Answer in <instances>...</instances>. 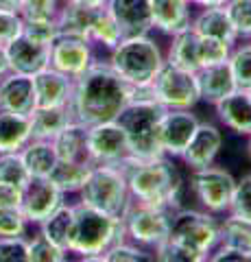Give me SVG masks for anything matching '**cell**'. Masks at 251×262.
Returning a JSON list of instances; mask_svg holds the SVG:
<instances>
[{
    "label": "cell",
    "instance_id": "obj_1",
    "mask_svg": "<svg viewBox=\"0 0 251 262\" xmlns=\"http://www.w3.org/2000/svg\"><path fill=\"white\" fill-rule=\"evenodd\" d=\"M129 101L131 85L116 75L107 59H96L83 75L75 79L68 110L72 120L92 127L99 122L116 120Z\"/></svg>",
    "mask_w": 251,
    "mask_h": 262
},
{
    "label": "cell",
    "instance_id": "obj_2",
    "mask_svg": "<svg viewBox=\"0 0 251 262\" xmlns=\"http://www.w3.org/2000/svg\"><path fill=\"white\" fill-rule=\"evenodd\" d=\"M120 168L125 173L129 194L133 201L168 210L184 206L188 188L173 158L159 155L151 160H138L129 155L125 162H120Z\"/></svg>",
    "mask_w": 251,
    "mask_h": 262
},
{
    "label": "cell",
    "instance_id": "obj_3",
    "mask_svg": "<svg viewBox=\"0 0 251 262\" xmlns=\"http://www.w3.org/2000/svg\"><path fill=\"white\" fill-rule=\"evenodd\" d=\"M125 238V225L120 216L105 214L101 210L75 201V225L68 253L83 262H101L105 251Z\"/></svg>",
    "mask_w": 251,
    "mask_h": 262
},
{
    "label": "cell",
    "instance_id": "obj_4",
    "mask_svg": "<svg viewBox=\"0 0 251 262\" xmlns=\"http://www.w3.org/2000/svg\"><path fill=\"white\" fill-rule=\"evenodd\" d=\"M164 61V51L151 37V33L149 35L123 37L120 44L107 53V63L129 85L151 83Z\"/></svg>",
    "mask_w": 251,
    "mask_h": 262
},
{
    "label": "cell",
    "instance_id": "obj_5",
    "mask_svg": "<svg viewBox=\"0 0 251 262\" xmlns=\"http://www.w3.org/2000/svg\"><path fill=\"white\" fill-rule=\"evenodd\" d=\"M164 107L157 101H129L116 118L123 127L129 144V155L138 160H151L164 155L159 142V127Z\"/></svg>",
    "mask_w": 251,
    "mask_h": 262
},
{
    "label": "cell",
    "instance_id": "obj_6",
    "mask_svg": "<svg viewBox=\"0 0 251 262\" xmlns=\"http://www.w3.org/2000/svg\"><path fill=\"white\" fill-rule=\"evenodd\" d=\"M77 201L111 216H125L131 206V194L120 164H92L85 184L77 192Z\"/></svg>",
    "mask_w": 251,
    "mask_h": 262
},
{
    "label": "cell",
    "instance_id": "obj_7",
    "mask_svg": "<svg viewBox=\"0 0 251 262\" xmlns=\"http://www.w3.org/2000/svg\"><path fill=\"white\" fill-rule=\"evenodd\" d=\"M168 238L188 245V247L203 253L210 260V253L221 243V216H216L199 206L197 208L181 206L173 210Z\"/></svg>",
    "mask_w": 251,
    "mask_h": 262
},
{
    "label": "cell",
    "instance_id": "obj_8",
    "mask_svg": "<svg viewBox=\"0 0 251 262\" xmlns=\"http://www.w3.org/2000/svg\"><path fill=\"white\" fill-rule=\"evenodd\" d=\"M234 186H236V177L216 162L203 168L188 170L186 177V188L197 201V206L216 216H225L230 212Z\"/></svg>",
    "mask_w": 251,
    "mask_h": 262
},
{
    "label": "cell",
    "instance_id": "obj_9",
    "mask_svg": "<svg viewBox=\"0 0 251 262\" xmlns=\"http://www.w3.org/2000/svg\"><path fill=\"white\" fill-rule=\"evenodd\" d=\"M171 219H173V210H168V208L131 201V206H129V210L123 216L125 236H127V241L135 243L138 247L153 253L168 238Z\"/></svg>",
    "mask_w": 251,
    "mask_h": 262
},
{
    "label": "cell",
    "instance_id": "obj_10",
    "mask_svg": "<svg viewBox=\"0 0 251 262\" xmlns=\"http://www.w3.org/2000/svg\"><path fill=\"white\" fill-rule=\"evenodd\" d=\"M153 98L164 110H194L201 103L197 72L164 61L151 81Z\"/></svg>",
    "mask_w": 251,
    "mask_h": 262
},
{
    "label": "cell",
    "instance_id": "obj_11",
    "mask_svg": "<svg viewBox=\"0 0 251 262\" xmlns=\"http://www.w3.org/2000/svg\"><path fill=\"white\" fill-rule=\"evenodd\" d=\"M96 59L99 57H96L94 44L81 35L57 33V37L51 42V63L48 66L72 79L83 75Z\"/></svg>",
    "mask_w": 251,
    "mask_h": 262
},
{
    "label": "cell",
    "instance_id": "obj_12",
    "mask_svg": "<svg viewBox=\"0 0 251 262\" xmlns=\"http://www.w3.org/2000/svg\"><path fill=\"white\" fill-rule=\"evenodd\" d=\"M129 158V144L118 120L87 127V160L90 164H120Z\"/></svg>",
    "mask_w": 251,
    "mask_h": 262
},
{
    "label": "cell",
    "instance_id": "obj_13",
    "mask_svg": "<svg viewBox=\"0 0 251 262\" xmlns=\"http://www.w3.org/2000/svg\"><path fill=\"white\" fill-rule=\"evenodd\" d=\"M66 203L63 194L48 177H31L29 186L22 190V203L20 208L27 216L29 225H39L44 219H48L57 208Z\"/></svg>",
    "mask_w": 251,
    "mask_h": 262
},
{
    "label": "cell",
    "instance_id": "obj_14",
    "mask_svg": "<svg viewBox=\"0 0 251 262\" xmlns=\"http://www.w3.org/2000/svg\"><path fill=\"white\" fill-rule=\"evenodd\" d=\"M201 118L192 110H166L159 127V142L164 155L179 160L186 146L192 140Z\"/></svg>",
    "mask_w": 251,
    "mask_h": 262
},
{
    "label": "cell",
    "instance_id": "obj_15",
    "mask_svg": "<svg viewBox=\"0 0 251 262\" xmlns=\"http://www.w3.org/2000/svg\"><path fill=\"white\" fill-rule=\"evenodd\" d=\"M225 144V136H223V129L216 125V122H210V120H201L197 131H194L192 140L186 146V151L181 153L179 162L184 164L188 170L194 168H203L214 164L218 153H221Z\"/></svg>",
    "mask_w": 251,
    "mask_h": 262
},
{
    "label": "cell",
    "instance_id": "obj_16",
    "mask_svg": "<svg viewBox=\"0 0 251 262\" xmlns=\"http://www.w3.org/2000/svg\"><path fill=\"white\" fill-rule=\"evenodd\" d=\"M105 9L116 20L123 37L149 35L153 31L151 0H107Z\"/></svg>",
    "mask_w": 251,
    "mask_h": 262
},
{
    "label": "cell",
    "instance_id": "obj_17",
    "mask_svg": "<svg viewBox=\"0 0 251 262\" xmlns=\"http://www.w3.org/2000/svg\"><path fill=\"white\" fill-rule=\"evenodd\" d=\"M7 57H9L11 72L33 77L39 70L48 68L51 63V44H42L20 33L13 42L7 46Z\"/></svg>",
    "mask_w": 251,
    "mask_h": 262
},
{
    "label": "cell",
    "instance_id": "obj_18",
    "mask_svg": "<svg viewBox=\"0 0 251 262\" xmlns=\"http://www.w3.org/2000/svg\"><path fill=\"white\" fill-rule=\"evenodd\" d=\"M35 88L33 77L9 72L0 79V112L31 116L35 112Z\"/></svg>",
    "mask_w": 251,
    "mask_h": 262
},
{
    "label": "cell",
    "instance_id": "obj_19",
    "mask_svg": "<svg viewBox=\"0 0 251 262\" xmlns=\"http://www.w3.org/2000/svg\"><path fill=\"white\" fill-rule=\"evenodd\" d=\"M214 114L218 122L230 129L232 134L247 138L251 134V92L249 90L236 88L227 96H223L221 101H216Z\"/></svg>",
    "mask_w": 251,
    "mask_h": 262
},
{
    "label": "cell",
    "instance_id": "obj_20",
    "mask_svg": "<svg viewBox=\"0 0 251 262\" xmlns=\"http://www.w3.org/2000/svg\"><path fill=\"white\" fill-rule=\"evenodd\" d=\"M194 7L190 0H151L153 31L173 37L181 31H188L192 24Z\"/></svg>",
    "mask_w": 251,
    "mask_h": 262
},
{
    "label": "cell",
    "instance_id": "obj_21",
    "mask_svg": "<svg viewBox=\"0 0 251 262\" xmlns=\"http://www.w3.org/2000/svg\"><path fill=\"white\" fill-rule=\"evenodd\" d=\"M75 79L55 68H44L33 75L35 103L37 107H68Z\"/></svg>",
    "mask_w": 251,
    "mask_h": 262
},
{
    "label": "cell",
    "instance_id": "obj_22",
    "mask_svg": "<svg viewBox=\"0 0 251 262\" xmlns=\"http://www.w3.org/2000/svg\"><path fill=\"white\" fill-rule=\"evenodd\" d=\"M192 13V24L190 29L197 33L199 37H214V39H223L227 44H236V31L232 27V20L225 7H194Z\"/></svg>",
    "mask_w": 251,
    "mask_h": 262
},
{
    "label": "cell",
    "instance_id": "obj_23",
    "mask_svg": "<svg viewBox=\"0 0 251 262\" xmlns=\"http://www.w3.org/2000/svg\"><path fill=\"white\" fill-rule=\"evenodd\" d=\"M197 81H199L201 103H210V105H214L216 101H221L223 96H227L238 88L227 61L201 68L197 72Z\"/></svg>",
    "mask_w": 251,
    "mask_h": 262
},
{
    "label": "cell",
    "instance_id": "obj_24",
    "mask_svg": "<svg viewBox=\"0 0 251 262\" xmlns=\"http://www.w3.org/2000/svg\"><path fill=\"white\" fill-rule=\"evenodd\" d=\"M51 142L57 153V160L61 162H90L87 160V127L77 120H70Z\"/></svg>",
    "mask_w": 251,
    "mask_h": 262
},
{
    "label": "cell",
    "instance_id": "obj_25",
    "mask_svg": "<svg viewBox=\"0 0 251 262\" xmlns=\"http://www.w3.org/2000/svg\"><path fill=\"white\" fill-rule=\"evenodd\" d=\"M164 59L173 66H179V68L199 72L201 70V61H199V35L192 29L181 31L177 35L171 37V44H168Z\"/></svg>",
    "mask_w": 251,
    "mask_h": 262
},
{
    "label": "cell",
    "instance_id": "obj_26",
    "mask_svg": "<svg viewBox=\"0 0 251 262\" xmlns=\"http://www.w3.org/2000/svg\"><path fill=\"white\" fill-rule=\"evenodd\" d=\"M20 155L31 177H48L59 162L51 140H35V138H31L20 149Z\"/></svg>",
    "mask_w": 251,
    "mask_h": 262
},
{
    "label": "cell",
    "instance_id": "obj_27",
    "mask_svg": "<svg viewBox=\"0 0 251 262\" xmlns=\"http://www.w3.org/2000/svg\"><path fill=\"white\" fill-rule=\"evenodd\" d=\"M31 140V118L0 112V153H18Z\"/></svg>",
    "mask_w": 251,
    "mask_h": 262
},
{
    "label": "cell",
    "instance_id": "obj_28",
    "mask_svg": "<svg viewBox=\"0 0 251 262\" xmlns=\"http://www.w3.org/2000/svg\"><path fill=\"white\" fill-rule=\"evenodd\" d=\"M72 225H75V201H66L61 208H57L48 219H44L37 225V232H42L51 243L68 251Z\"/></svg>",
    "mask_w": 251,
    "mask_h": 262
},
{
    "label": "cell",
    "instance_id": "obj_29",
    "mask_svg": "<svg viewBox=\"0 0 251 262\" xmlns=\"http://www.w3.org/2000/svg\"><path fill=\"white\" fill-rule=\"evenodd\" d=\"M29 118L31 138H35V140H53L72 120L68 107H35V112Z\"/></svg>",
    "mask_w": 251,
    "mask_h": 262
},
{
    "label": "cell",
    "instance_id": "obj_30",
    "mask_svg": "<svg viewBox=\"0 0 251 262\" xmlns=\"http://www.w3.org/2000/svg\"><path fill=\"white\" fill-rule=\"evenodd\" d=\"M92 164L90 162H57V166L53 168V173L48 175V179L59 188L63 194H77L81 190V186L85 184V177L90 173Z\"/></svg>",
    "mask_w": 251,
    "mask_h": 262
},
{
    "label": "cell",
    "instance_id": "obj_31",
    "mask_svg": "<svg viewBox=\"0 0 251 262\" xmlns=\"http://www.w3.org/2000/svg\"><path fill=\"white\" fill-rule=\"evenodd\" d=\"M87 39L94 44V48H105V51H111L120 44L123 39V33H120L116 20L109 15V11L101 7V9L94 11V18L90 24V33H87Z\"/></svg>",
    "mask_w": 251,
    "mask_h": 262
},
{
    "label": "cell",
    "instance_id": "obj_32",
    "mask_svg": "<svg viewBox=\"0 0 251 262\" xmlns=\"http://www.w3.org/2000/svg\"><path fill=\"white\" fill-rule=\"evenodd\" d=\"M92 7H81V5H70L66 3L59 11L57 18V27L59 33H72V35H81L87 39V33H90V24L94 18Z\"/></svg>",
    "mask_w": 251,
    "mask_h": 262
},
{
    "label": "cell",
    "instance_id": "obj_33",
    "mask_svg": "<svg viewBox=\"0 0 251 262\" xmlns=\"http://www.w3.org/2000/svg\"><path fill=\"white\" fill-rule=\"evenodd\" d=\"M221 245L240 249L251 256V221L232 214L221 216Z\"/></svg>",
    "mask_w": 251,
    "mask_h": 262
},
{
    "label": "cell",
    "instance_id": "obj_34",
    "mask_svg": "<svg viewBox=\"0 0 251 262\" xmlns=\"http://www.w3.org/2000/svg\"><path fill=\"white\" fill-rule=\"evenodd\" d=\"M31 182V175L18 153H0V186H9L24 190Z\"/></svg>",
    "mask_w": 251,
    "mask_h": 262
},
{
    "label": "cell",
    "instance_id": "obj_35",
    "mask_svg": "<svg viewBox=\"0 0 251 262\" xmlns=\"http://www.w3.org/2000/svg\"><path fill=\"white\" fill-rule=\"evenodd\" d=\"M227 63L236 85L242 90H251V39H240L234 44Z\"/></svg>",
    "mask_w": 251,
    "mask_h": 262
},
{
    "label": "cell",
    "instance_id": "obj_36",
    "mask_svg": "<svg viewBox=\"0 0 251 262\" xmlns=\"http://www.w3.org/2000/svg\"><path fill=\"white\" fill-rule=\"evenodd\" d=\"M27 241H29V262H66L70 258L66 249L51 243L37 229L33 236H27Z\"/></svg>",
    "mask_w": 251,
    "mask_h": 262
},
{
    "label": "cell",
    "instance_id": "obj_37",
    "mask_svg": "<svg viewBox=\"0 0 251 262\" xmlns=\"http://www.w3.org/2000/svg\"><path fill=\"white\" fill-rule=\"evenodd\" d=\"M153 256H155V262H208L203 253L194 251L188 245L173 238H166L153 251Z\"/></svg>",
    "mask_w": 251,
    "mask_h": 262
},
{
    "label": "cell",
    "instance_id": "obj_38",
    "mask_svg": "<svg viewBox=\"0 0 251 262\" xmlns=\"http://www.w3.org/2000/svg\"><path fill=\"white\" fill-rule=\"evenodd\" d=\"M101 262H155V258L151 251L138 247L135 243L125 238L105 251Z\"/></svg>",
    "mask_w": 251,
    "mask_h": 262
},
{
    "label": "cell",
    "instance_id": "obj_39",
    "mask_svg": "<svg viewBox=\"0 0 251 262\" xmlns=\"http://www.w3.org/2000/svg\"><path fill=\"white\" fill-rule=\"evenodd\" d=\"M66 0H22V20H57Z\"/></svg>",
    "mask_w": 251,
    "mask_h": 262
},
{
    "label": "cell",
    "instance_id": "obj_40",
    "mask_svg": "<svg viewBox=\"0 0 251 262\" xmlns=\"http://www.w3.org/2000/svg\"><path fill=\"white\" fill-rule=\"evenodd\" d=\"M227 214L251 221V173L236 177V186H234V194H232Z\"/></svg>",
    "mask_w": 251,
    "mask_h": 262
},
{
    "label": "cell",
    "instance_id": "obj_41",
    "mask_svg": "<svg viewBox=\"0 0 251 262\" xmlns=\"http://www.w3.org/2000/svg\"><path fill=\"white\" fill-rule=\"evenodd\" d=\"M225 11L232 20L238 42L240 39H251V0H230L225 5Z\"/></svg>",
    "mask_w": 251,
    "mask_h": 262
},
{
    "label": "cell",
    "instance_id": "obj_42",
    "mask_svg": "<svg viewBox=\"0 0 251 262\" xmlns=\"http://www.w3.org/2000/svg\"><path fill=\"white\" fill-rule=\"evenodd\" d=\"M232 44L223 42V39H214V37H199V61L201 68L208 66H216L230 59L232 53Z\"/></svg>",
    "mask_w": 251,
    "mask_h": 262
},
{
    "label": "cell",
    "instance_id": "obj_43",
    "mask_svg": "<svg viewBox=\"0 0 251 262\" xmlns=\"http://www.w3.org/2000/svg\"><path fill=\"white\" fill-rule=\"evenodd\" d=\"M29 227L20 206H0V236H29Z\"/></svg>",
    "mask_w": 251,
    "mask_h": 262
},
{
    "label": "cell",
    "instance_id": "obj_44",
    "mask_svg": "<svg viewBox=\"0 0 251 262\" xmlns=\"http://www.w3.org/2000/svg\"><path fill=\"white\" fill-rule=\"evenodd\" d=\"M0 262H29L27 236H0Z\"/></svg>",
    "mask_w": 251,
    "mask_h": 262
},
{
    "label": "cell",
    "instance_id": "obj_45",
    "mask_svg": "<svg viewBox=\"0 0 251 262\" xmlns=\"http://www.w3.org/2000/svg\"><path fill=\"white\" fill-rule=\"evenodd\" d=\"M22 33L35 42H42V44H51L59 33L57 27V20H24V27Z\"/></svg>",
    "mask_w": 251,
    "mask_h": 262
},
{
    "label": "cell",
    "instance_id": "obj_46",
    "mask_svg": "<svg viewBox=\"0 0 251 262\" xmlns=\"http://www.w3.org/2000/svg\"><path fill=\"white\" fill-rule=\"evenodd\" d=\"M22 27H24V20L20 13L0 9V44L3 46H9L22 33Z\"/></svg>",
    "mask_w": 251,
    "mask_h": 262
},
{
    "label": "cell",
    "instance_id": "obj_47",
    "mask_svg": "<svg viewBox=\"0 0 251 262\" xmlns=\"http://www.w3.org/2000/svg\"><path fill=\"white\" fill-rule=\"evenodd\" d=\"M20 203H22V190L0 186V206H20Z\"/></svg>",
    "mask_w": 251,
    "mask_h": 262
},
{
    "label": "cell",
    "instance_id": "obj_48",
    "mask_svg": "<svg viewBox=\"0 0 251 262\" xmlns=\"http://www.w3.org/2000/svg\"><path fill=\"white\" fill-rule=\"evenodd\" d=\"M11 68H9V57H7V46L0 44V79L5 75H9Z\"/></svg>",
    "mask_w": 251,
    "mask_h": 262
},
{
    "label": "cell",
    "instance_id": "obj_49",
    "mask_svg": "<svg viewBox=\"0 0 251 262\" xmlns=\"http://www.w3.org/2000/svg\"><path fill=\"white\" fill-rule=\"evenodd\" d=\"M70 5H81V7H92V9H101L107 5V0H66Z\"/></svg>",
    "mask_w": 251,
    "mask_h": 262
},
{
    "label": "cell",
    "instance_id": "obj_50",
    "mask_svg": "<svg viewBox=\"0 0 251 262\" xmlns=\"http://www.w3.org/2000/svg\"><path fill=\"white\" fill-rule=\"evenodd\" d=\"M20 7H22V0H0V9H3V11L20 13Z\"/></svg>",
    "mask_w": 251,
    "mask_h": 262
},
{
    "label": "cell",
    "instance_id": "obj_51",
    "mask_svg": "<svg viewBox=\"0 0 251 262\" xmlns=\"http://www.w3.org/2000/svg\"><path fill=\"white\" fill-rule=\"evenodd\" d=\"M192 7H225L230 0H190Z\"/></svg>",
    "mask_w": 251,
    "mask_h": 262
},
{
    "label": "cell",
    "instance_id": "obj_52",
    "mask_svg": "<svg viewBox=\"0 0 251 262\" xmlns=\"http://www.w3.org/2000/svg\"><path fill=\"white\" fill-rule=\"evenodd\" d=\"M247 155H249V160H251V134L247 136Z\"/></svg>",
    "mask_w": 251,
    "mask_h": 262
},
{
    "label": "cell",
    "instance_id": "obj_53",
    "mask_svg": "<svg viewBox=\"0 0 251 262\" xmlns=\"http://www.w3.org/2000/svg\"><path fill=\"white\" fill-rule=\"evenodd\" d=\"M249 92H251V90H249Z\"/></svg>",
    "mask_w": 251,
    "mask_h": 262
}]
</instances>
